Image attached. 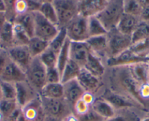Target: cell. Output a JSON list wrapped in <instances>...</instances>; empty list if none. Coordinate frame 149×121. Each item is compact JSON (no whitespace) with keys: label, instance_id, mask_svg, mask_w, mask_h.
I'll return each mask as SVG.
<instances>
[{"label":"cell","instance_id":"6da1fadb","mask_svg":"<svg viewBox=\"0 0 149 121\" xmlns=\"http://www.w3.org/2000/svg\"><path fill=\"white\" fill-rule=\"evenodd\" d=\"M104 77L107 80V89L132 99L141 108L148 107V103L140 98L139 94L140 85L132 75L130 66L107 68Z\"/></svg>","mask_w":149,"mask_h":121},{"label":"cell","instance_id":"7a4b0ae2","mask_svg":"<svg viewBox=\"0 0 149 121\" xmlns=\"http://www.w3.org/2000/svg\"><path fill=\"white\" fill-rule=\"evenodd\" d=\"M124 13V0H110L96 16L108 32L116 28Z\"/></svg>","mask_w":149,"mask_h":121},{"label":"cell","instance_id":"3957f363","mask_svg":"<svg viewBox=\"0 0 149 121\" xmlns=\"http://www.w3.org/2000/svg\"><path fill=\"white\" fill-rule=\"evenodd\" d=\"M53 5L58 17L59 28L67 26L79 15V0H55Z\"/></svg>","mask_w":149,"mask_h":121},{"label":"cell","instance_id":"277c9868","mask_svg":"<svg viewBox=\"0 0 149 121\" xmlns=\"http://www.w3.org/2000/svg\"><path fill=\"white\" fill-rule=\"evenodd\" d=\"M43 112L45 115L63 120L73 113V109L64 98L52 99L40 96Z\"/></svg>","mask_w":149,"mask_h":121},{"label":"cell","instance_id":"5b68a950","mask_svg":"<svg viewBox=\"0 0 149 121\" xmlns=\"http://www.w3.org/2000/svg\"><path fill=\"white\" fill-rule=\"evenodd\" d=\"M47 68L42 63L39 57H34L28 69L26 71V81L37 91L40 92L47 84L46 82Z\"/></svg>","mask_w":149,"mask_h":121},{"label":"cell","instance_id":"8992f818","mask_svg":"<svg viewBox=\"0 0 149 121\" xmlns=\"http://www.w3.org/2000/svg\"><path fill=\"white\" fill-rule=\"evenodd\" d=\"M107 36L108 41L109 58L120 55L130 49L132 45V36L122 33L117 28L108 31Z\"/></svg>","mask_w":149,"mask_h":121},{"label":"cell","instance_id":"52a82bcc","mask_svg":"<svg viewBox=\"0 0 149 121\" xmlns=\"http://www.w3.org/2000/svg\"><path fill=\"white\" fill-rule=\"evenodd\" d=\"M67 38L71 42H86L88 38V18L77 15L65 27Z\"/></svg>","mask_w":149,"mask_h":121},{"label":"cell","instance_id":"ba28073f","mask_svg":"<svg viewBox=\"0 0 149 121\" xmlns=\"http://www.w3.org/2000/svg\"><path fill=\"white\" fill-rule=\"evenodd\" d=\"M34 14V36L51 42L58 34L60 28L45 19L39 12Z\"/></svg>","mask_w":149,"mask_h":121},{"label":"cell","instance_id":"9c48e42d","mask_svg":"<svg viewBox=\"0 0 149 121\" xmlns=\"http://www.w3.org/2000/svg\"><path fill=\"white\" fill-rule=\"evenodd\" d=\"M100 97L109 102L116 111L128 109V108H141L132 99L119 94L116 93L107 88H106L104 91H103Z\"/></svg>","mask_w":149,"mask_h":121},{"label":"cell","instance_id":"30bf717a","mask_svg":"<svg viewBox=\"0 0 149 121\" xmlns=\"http://www.w3.org/2000/svg\"><path fill=\"white\" fill-rule=\"evenodd\" d=\"M7 51L10 60L26 72L33 59L28 46L17 45Z\"/></svg>","mask_w":149,"mask_h":121},{"label":"cell","instance_id":"8fae6325","mask_svg":"<svg viewBox=\"0 0 149 121\" xmlns=\"http://www.w3.org/2000/svg\"><path fill=\"white\" fill-rule=\"evenodd\" d=\"M149 58H143L136 55L130 49L124 51L117 56L107 59L105 64L107 68L116 66H130L142 62H148Z\"/></svg>","mask_w":149,"mask_h":121},{"label":"cell","instance_id":"7c38bea8","mask_svg":"<svg viewBox=\"0 0 149 121\" xmlns=\"http://www.w3.org/2000/svg\"><path fill=\"white\" fill-rule=\"evenodd\" d=\"M86 42L91 53L106 62L107 59L109 58L108 41L107 34L99 36L89 37Z\"/></svg>","mask_w":149,"mask_h":121},{"label":"cell","instance_id":"4fadbf2b","mask_svg":"<svg viewBox=\"0 0 149 121\" xmlns=\"http://www.w3.org/2000/svg\"><path fill=\"white\" fill-rule=\"evenodd\" d=\"M0 81L14 83V84H16L20 82L26 81V72L23 70L20 67H18L16 64L10 60L0 75Z\"/></svg>","mask_w":149,"mask_h":121},{"label":"cell","instance_id":"5bb4252c","mask_svg":"<svg viewBox=\"0 0 149 121\" xmlns=\"http://www.w3.org/2000/svg\"><path fill=\"white\" fill-rule=\"evenodd\" d=\"M16 86V101L19 107L23 108L40 96L39 93L26 81L15 84Z\"/></svg>","mask_w":149,"mask_h":121},{"label":"cell","instance_id":"9a60e30c","mask_svg":"<svg viewBox=\"0 0 149 121\" xmlns=\"http://www.w3.org/2000/svg\"><path fill=\"white\" fill-rule=\"evenodd\" d=\"M91 53L86 42H70V59L84 67Z\"/></svg>","mask_w":149,"mask_h":121},{"label":"cell","instance_id":"2e32d148","mask_svg":"<svg viewBox=\"0 0 149 121\" xmlns=\"http://www.w3.org/2000/svg\"><path fill=\"white\" fill-rule=\"evenodd\" d=\"M107 0H79V15L90 18L98 15L106 6Z\"/></svg>","mask_w":149,"mask_h":121},{"label":"cell","instance_id":"e0dca14e","mask_svg":"<svg viewBox=\"0 0 149 121\" xmlns=\"http://www.w3.org/2000/svg\"><path fill=\"white\" fill-rule=\"evenodd\" d=\"M64 86V99L72 107L74 104L82 98L85 91L84 90L77 79L63 83Z\"/></svg>","mask_w":149,"mask_h":121},{"label":"cell","instance_id":"ac0fdd59","mask_svg":"<svg viewBox=\"0 0 149 121\" xmlns=\"http://www.w3.org/2000/svg\"><path fill=\"white\" fill-rule=\"evenodd\" d=\"M77 81L85 92H91L94 94L97 91H100L102 83L101 78L94 76L84 68L77 78Z\"/></svg>","mask_w":149,"mask_h":121},{"label":"cell","instance_id":"d6986e66","mask_svg":"<svg viewBox=\"0 0 149 121\" xmlns=\"http://www.w3.org/2000/svg\"><path fill=\"white\" fill-rule=\"evenodd\" d=\"M24 117L29 121H41L45 115L42 107L40 96L34 99L22 108Z\"/></svg>","mask_w":149,"mask_h":121},{"label":"cell","instance_id":"ffe728a7","mask_svg":"<svg viewBox=\"0 0 149 121\" xmlns=\"http://www.w3.org/2000/svg\"><path fill=\"white\" fill-rule=\"evenodd\" d=\"M83 68L94 76L102 79L106 72L107 66L102 59L91 53Z\"/></svg>","mask_w":149,"mask_h":121},{"label":"cell","instance_id":"44dd1931","mask_svg":"<svg viewBox=\"0 0 149 121\" xmlns=\"http://www.w3.org/2000/svg\"><path fill=\"white\" fill-rule=\"evenodd\" d=\"M13 46V23L7 21L2 26H0V48L8 50Z\"/></svg>","mask_w":149,"mask_h":121},{"label":"cell","instance_id":"7402d4cb","mask_svg":"<svg viewBox=\"0 0 149 121\" xmlns=\"http://www.w3.org/2000/svg\"><path fill=\"white\" fill-rule=\"evenodd\" d=\"M140 22L139 17L124 13L116 28L122 33L132 36Z\"/></svg>","mask_w":149,"mask_h":121},{"label":"cell","instance_id":"603a6c76","mask_svg":"<svg viewBox=\"0 0 149 121\" xmlns=\"http://www.w3.org/2000/svg\"><path fill=\"white\" fill-rule=\"evenodd\" d=\"M132 75L141 86L145 83H149V71L148 62H142L130 65Z\"/></svg>","mask_w":149,"mask_h":121},{"label":"cell","instance_id":"cb8c5ba5","mask_svg":"<svg viewBox=\"0 0 149 121\" xmlns=\"http://www.w3.org/2000/svg\"><path fill=\"white\" fill-rule=\"evenodd\" d=\"M91 108L105 120L113 118L116 113V110L113 107L100 96L96 99Z\"/></svg>","mask_w":149,"mask_h":121},{"label":"cell","instance_id":"d4e9b609","mask_svg":"<svg viewBox=\"0 0 149 121\" xmlns=\"http://www.w3.org/2000/svg\"><path fill=\"white\" fill-rule=\"evenodd\" d=\"M13 23L21 25L30 38L34 36V12H26L18 15L14 18Z\"/></svg>","mask_w":149,"mask_h":121},{"label":"cell","instance_id":"484cf974","mask_svg":"<svg viewBox=\"0 0 149 121\" xmlns=\"http://www.w3.org/2000/svg\"><path fill=\"white\" fill-rule=\"evenodd\" d=\"M82 69L81 65L70 59L61 72V83L77 79Z\"/></svg>","mask_w":149,"mask_h":121},{"label":"cell","instance_id":"4316f807","mask_svg":"<svg viewBox=\"0 0 149 121\" xmlns=\"http://www.w3.org/2000/svg\"><path fill=\"white\" fill-rule=\"evenodd\" d=\"M40 96L42 97L52 98V99L64 98L63 83H47L40 92Z\"/></svg>","mask_w":149,"mask_h":121},{"label":"cell","instance_id":"83f0119b","mask_svg":"<svg viewBox=\"0 0 149 121\" xmlns=\"http://www.w3.org/2000/svg\"><path fill=\"white\" fill-rule=\"evenodd\" d=\"M27 46L32 57H38L48 49L49 42H45L37 36H33L30 38Z\"/></svg>","mask_w":149,"mask_h":121},{"label":"cell","instance_id":"f1b7e54d","mask_svg":"<svg viewBox=\"0 0 149 121\" xmlns=\"http://www.w3.org/2000/svg\"><path fill=\"white\" fill-rule=\"evenodd\" d=\"M88 29L89 37L106 35L108 33L97 16L88 18Z\"/></svg>","mask_w":149,"mask_h":121},{"label":"cell","instance_id":"f546056e","mask_svg":"<svg viewBox=\"0 0 149 121\" xmlns=\"http://www.w3.org/2000/svg\"><path fill=\"white\" fill-rule=\"evenodd\" d=\"M141 118L133 110V108L121 109L116 111V113L113 118L105 121H140Z\"/></svg>","mask_w":149,"mask_h":121},{"label":"cell","instance_id":"4dcf8cb0","mask_svg":"<svg viewBox=\"0 0 149 121\" xmlns=\"http://www.w3.org/2000/svg\"><path fill=\"white\" fill-rule=\"evenodd\" d=\"M70 41L68 38L66 40L65 43L63 45L62 48L60 50L58 54V58H57V65L56 68L59 70V72H62L64 67L67 64V62L70 59Z\"/></svg>","mask_w":149,"mask_h":121},{"label":"cell","instance_id":"1f68e13d","mask_svg":"<svg viewBox=\"0 0 149 121\" xmlns=\"http://www.w3.org/2000/svg\"><path fill=\"white\" fill-rule=\"evenodd\" d=\"M149 39V23L141 21L132 35V44L137 42Z\"/></svg>","mask_w":149,"mask_h":121},{"label":"cell","instance_id":"d6a6232c","mask_svg":"<svg viewBox=\"0 0 149 121\" xmlns=\"http://www.w3.org/2000/svg\"><path fill=\"white\" fill-rule=\"evenodd\" d=\"M13 33L14 46H27L30 39L29 36L21 25L15 23H13Z\"/></svg>","mask_w":149,"mask_h":121},{"label":"cell","instance_id":"836d02e7","mask_svg":"<svg viewBox=\"0 0 149 121\" xmlns=\"http://www.w3.org/2000/svg\"><path fill=\"white\" fill-rule=\"evenodd\" d=\"M67 38V35L65 27L61 28L55 38L51 42H49V46L48 47L52 49L53 51H54L56 53L58 54V52H60V50L62 48L63 45L65 43Z\"/></svg>","mask_w":149,"mask_h":121},{"label":"cell","instance_id":"e575fe53","mask_svg":"<svg viewBox=\"0 0 149 121\" xmlns=\"http://www.w3.org/2000/svg\"><path fill=\"white\" fill-rule=\"evenodd\" d=\"M40 13L51 23L57 25L58 27V17H57L56 12L54 8L53 4L45 3L42 4L40 9L39 11Z\"/></svg>","mask_w":149,"mask_h":121},{"label":"cell","instance_id":"d590c367","mask_svg":"<svg viewBox=\"0 0 149 121\" xmlns=\"http://www.w3.org/2000/svg\"><path fill=\"white\" fill-rule=\"evenodd\" d=\"M19 107L15 99H2L0 101V113L5 120Z\"/></svg>","mask_w":149,"mask_h":121},{"label":"cell","instance_id":"8d00e7d4","mask_svg":"<svg viewBox=\"0 0 149 121\" xmlns=\"http://www.w3.org/2000/svg\"><path fill=\"white\" fill-rule=\"evenodd\" d=\"M42 62V63L45 65L46 68H51L56 67L57 58L58 54L56 53L54 51L50 49L49 47L42 54L40 57H38Z\"/></svg>","mask_w":149,"mask_h":121},{"label":"cell","instance_id":"74e56055","mask_svg":"<svg viewBox=\"0 0 149 121\" xmlns=\"http://www.w3.org/2000/svg\"><path fill=\"white\" fill-rule=\"evenodd\" d=\"M130 49L140 57L149 58V39L133 44Z\"/></svg>","mask_w":149,"mask_h":121},{"label":"cell","instance_id":"f35d334b","mask_svg":"<svg viewBox=\"0 0 149 121\" xmlns=\"http://www.w3.org/2000/svg\"><path fill=\"white\" fill-rule=\"evenodd\" d=\"M0 87L2 99L16 100V86L15 84L0 81Z\"/></svg>","mask_w":149,"mask_h":121},{"label":"cell","instance_id":"ab89813d","mask_svg":"<svg viewBox=\"0 0 149 121\" xmlns=\"http://www.w3.org/2000/svg\"><path fill=\"white\" fill-rule=\"evenodd\" d=\"M124 13L140 17L142 8L137 0H124Z\"/></svg>","mask_w":149,"mask_h":121},{"label":"cell","instance_id":"60d3db41","mask_svg":"<svg viewBox=\"0 0 149 121\" xmlns=\"http://www.w3.org/2000/svg\"><path fill=\"white\" fill-rule=\"evenodd\" d=\"M46 82L47 83H61V74L56 67L47 68Z\"/></svg>","mask_w":149,"mask_h":121},{"label":"cell","instance_id":"b9f144b4","mask_svg":"<svg viewBox=\"0 0 149 121\" xmlns=\"http://www.w3.org/2000/svg\"><path fill=\"white\" fill-rule=\"evenodd\" d=\"M91 107V106L87 105L85 102H84L81 99L74 104V107H73V113L76 116H81V115L87 113L90 110Z\"/></svg>","mask_w":149,"mask_h":121},{"label":"cell","instance_id":"7bdbcfd3","mask_svg":"<svg viewBox=\"0 0 149 121\" xmlns=\"http://www.w3.org/2000/svg\"><path fill=\"white\" fill-rule=\"evenodd\" d=\"M77 117L78 118L79 121H105L104 118H102L91 107L87 113Z\"/></svg>","mask_w":149,"mask_h":121},{"label":"cell","instance_id":"ee69618b","mask_svg":"<svg viewBox=\"0 0 149 121\" xmlns=\"http://www.w3.org/2000/svg\"><path fill=\"white\" fill-rule=\"evenodd\" d=\"M4 1H5L7 6L6 14L7 17H8V21L13 22L15 17L14 8H15V4L16 0H4Z\"/></svg>","mask_w":149,"mask_h":121},{"label":"cell","instance_id":"f6af8a7d","mask_svg":"<svg viewBox=\"0 0 149 121\" xmlns=\"http://www.w3.org/2000/svg\"><path fill=\"white\" fill-rule=\"evenodd\" d=\"M15 16L18 15L28 12V8H27V4L26 0H16L15 4Z\"/></svg>","mask_w":149,"mask_h":121},{"label":"cell","instance_id":"bcb514c9","mask_svg":"<svg viewBox=\"0 0 149 121\" xmlns=\"http://www.w3.org/2000/svg\"><path fill=\"white\" fill-rule=\"evenodd\" d=\"M10 60V59L8 55V51L2 49H0V75Z\"/></svg>","mask_w":149,"mask_h":121},{"label":"cell","instance_id":"7dc6e473","mask_svg":"<svg viewBox=\"0 0 149 121\" xmlns=\"http://www.w3.org/2000/svg\"><path fill=\"white\" fill-rule=\"evenodd\" d=\"M28 8V12H39L42 3L39 0H26Z\"/></svg>","mask_w":149,"mask_h":121},{"label":"cell","instance_id":"c3c4849f","mask_svg":"<svg viewBox=\"0 0 149 121\" xmlns=\"http://www.w3.org/2000/svg\"><path fill=\"white\" fill-rule=\"evenodd\" d=\"M139 94L143 101L148 103L149 102V83H145L140 86L139 89Z\"/></svg>","mask_w":149,"mask_h":121},{"label":"cell","instance_id":"681fc988","mask_svg":"<svg viewBox=\"0 0 149 121\" xmlns=\"http://www.w3.org/2000/svg\"><path fill=\"white\" fill-rule=\"evenodd\" d=\"M96 99H97V97H96L94 94L91 93V92H84V94L82 96V98H81V99H82L84 102H85L87 105H88L91 107L92 106L94 102H95Z\"/></svg>","mask_w":149,"mask_h":121},{"label":"cell","instance_id":"f907efd6","mask_svg":"<svg viewBox=\"0 0 149 121\" xmlns=\"http://www.w3.org/2000/svg\"><path fill=\"white\" fill-rule=\"evenodd\" d=\"M22 108L21 107H18L6 120L5 121H18V120L19 119V118L21 117V115H22Z\"/></svg>","mask_w":149,"mask_h":121},{"label":"cell","instance_id":"816d5d0a","mask_svg":"<svg viewBox=\"0 0 149 121\" xmlns=\"http://www.w3.org/2000/svg\"><path fill=\"white\" fill-rule=\"evenodd\" d=\"M140 20L141 21L149 23V6L142 8L141 12L140 15Z\"/></svg>","mask_w":149,"mask_h":121},{"label":"cell","instance_id":"f5cc1de1","mask_svg":"<svg viewBox=\"0 0 149 121\" xmlns=\"http://www.w3.org/2000/svg\"><path fill=\"white\" fill-rule=\"evenodd\" d=\"M7 21H8V17L6 12H0V26H2Z\"/></svg>","mask_w":149,"mask_h":121},{"label":"cell","instance_id":"db71d44e","mask_svg":"<svg viewBox=\"0 0 149 121\" xmlns=\"http://www.w3.org/2000/svg\"><path fill=\"white\" fill-rule=\"evenodd\" d=\"M63 121H79L78 120V118L76 116V115H74V113L70 114V115H68L67 117H66Z\"/></svg>","mask_w":149,"mask_h":121},{"label":"cell","instance_id":"11a10c76","mask_svg":"<svg viewBox=\"0 0 149 121\" xmlns=\"http://www.w3.org/2000/svg\"><path fill=\"white\" fill-rule=\"evenodd\" d=\"M41 121H63L61 120L58 119V118H54V117L49 116V115H44V117L42 118V119L41 120Z\"/></svg>","mask_w":149,"mask_h":121},{"label":"cell","instance_id":"9f6ffc18","mask_svg":"<svg viewBox=\"0 0 149 121\" xmlns=\"http://www.w3.org/2000/svg\"><path fill=\"white\" fill-rule=\"evenodd\" d=\"M0 12H7V6L4 0H0Z\"/></svg>","mask_w":149,"mask_h":121},{"label":"cell","instance_id":"6f0895ef","mask_svg":"<svg viewBox=\"0 0 149 121\" xmlns=\"http://www.w3.org/2000/svg\"><path fill=\"white\" fill-rule=\"evenodd\" d=\"M142 8L149 6V0H137Z\"/></svg>","mask_w":149,"mask_h":121},{"label":"cell","instance_id":"680465c9","mask_svg":"<svg viewBox=\"0 0 149 121\" xmlns=\"http://www.w3.org/2000/svg\"><path fill=\"white\" fill-rule=\"evenodd\" d=\"M39 1L42 4H45V3L53 4V2H54V1H55V0H39Z\"/></svg>","mask_w":149,"mask_h":121},{"label":"cell","instance_id":"91938a15","mask_svg":"<svg viewBox=\"0 0 149 121\" xmlns=\"http://www.w3.org/2000/svg\"><path fill=\"white\" fill-rule=\"evenodd\" d=\"M18 121H29V120H27L26 118L25 117H24V114L22 113V115H21V117H20L19 119L18 120Z\"/></svg>","mask_w":149,"mask_h":121},{"label":"cell","instance_id":"94428289","mask_svg":"<svg viewBox=\"0 0 149 121\" xmlns=\"http://www.w3.org/2000/svg\"><path fill=\"white\" fill-rule=\"evenodd\" d=\"M2 99V92H1V87H0V101L1 99Z\"/></svg>","mask_w":149,"mask_h":121},{"label":"cell","instance_id":"6125c7cd","mask_svg":"<svg viewBox=\"0 0 149 121\" xmlns=\"http://www.w3.org/2000/svg\"><path fill=\"white\" fill-rule=\"evenodd\" d=\"M148 71H149V60L148 61Z\"/></svg>","mask_w":149,"mask_h":121},{"label":"cell","instance_id":"be15d7a7","mask_svg":"<svg viewBox=\"0 0 149 121\" xmlns=\"http://www.w3.org/2000/svg\"><path fill=\"white\" fill-rule=\"evenodd\" d=\"M107 1H110V0H107Z\"/></svg>","mask_w":149,"mask_h":121},{"label":"cell","instance_id":"e7e4bbea","mask_svg":"<svg viewBox=\"0 0 149 121\" xmlns=\"http://www.w3.org/2000/svg\"><path fill=\"white\" fill-rule=\"evenodd\" d=\"M0 49H1V48H0Z\"/></svg>","mask_w":149,"mask_h":121},{"label":"cell","instance_id":"03108f58","mask_svg":"<svg viewBox=\"0 0 149 121\" xmlns=\"http://www.w3.org/2000/svg\"><path fill=\"white\" fill-rule=\"evenodd\" d=\"M148 117H149V115H148Z\"/></svg>","mask_w":149,"mask_h":121}]
</instances>
